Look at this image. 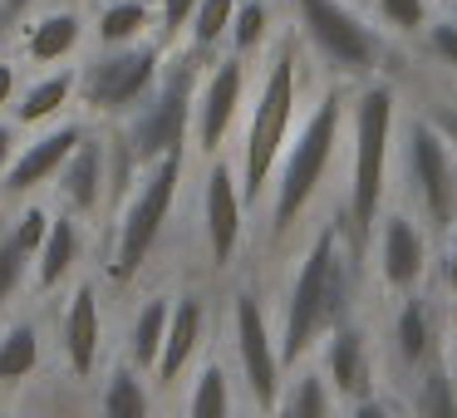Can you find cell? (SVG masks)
Wrapping results in <instances>:
<instances>
[{
	"label": "cell",
	"mask_w": 457,
	"mask_h": 418,
	"mask_svg": "<svg viewBox=\"0 0 457 418\" xmlns=\"http://www.w3.org/2000/svg\"><path fill=\"white\" fill-rule=\"evenodd\" d=\"M349 261L339 227L315 231V241L300 256V271L290 276L286 310H280V364H295L315 349V339H325L329 330H339L349 320Z\"/></svg>",
	"instance_id": "obj_1"
},
{
	"label": "cell",
	"mask_w": 457,
	"mask_h": 418,
	"mask_svg": "<svg viewBox=\"0 0 457 418\" xmlns=\"http://www.w3.org/2000/svg\"><path fill=\"white\" fill-rule=\"evenodd\" d=\"M394 84H364L354 99V163H349V251H364L374 241V227L384 217L388 188V148H394Z\"/></svg>",
	"instance_id": "obj_2"
},
{
	"label": "cell",
	"mask_w": 457,
	"mask_h": 418,
	"mask_svg": "<svg viewBox=\"0 0 457 418\" xmlns=\"http://www.w3.org/2000/svg\"><path fill=\"white\" fill-rule=\"evenodd\" d=\"M339 133H345V94L325 89L315 99V109L305 113L295 143H286L280 153V168H276V202H270V237H286L305 207L315 202L320 182H325L329 163L339 153Z\"/></svg>",
	"instance_id": "obj_3"
},
{
	"label": "cell",
	"mask_w": 457,
	"mask_h": 418,
	"mask_svg": "<svg viewBox=\"0 0 457 418\" xmlns=\"http://www.w3.org/2000/svg\"><path fill=\"white\" fill-rule=\"evenodd\" d=\"M295 104H300V54L295 40H286L270 60L266 79H261L256 109L246 123V148H241V197L256 202L266 192V182L276 178L280 153L290 143V123H295Z\"/></svg>",
	"instance_id": "obj_4"
},
{
	"label": "cell",
	"mask_w": 457,
	"mask_h": 418,
	"mask_svg": "<svg viewBox=\"0 0 457 418\" xmlns=\"http://www.w3.org/2000/svg\"><path fill=\"white\" fill-rule=\"evenodd\" d=\"M305 45L339 74V79H369L384 60V35L345 0H290Z\"/></svg>",
	"instance_id": "obj_5"
},
{
	"label": "cell",
	"mask_w": 457,
	"mask_h": 418,
	"mask_svg": "<svg viewBox=\"0 0 457 418\" xmlns=\"http://www.w3.org/2000/svg\"><path fill=\"white\" fill-rule=\"evenodd\" d=\"M192 104H197V64L178 60L168 74H158L153 94L143 99V109L133 113L129 123V158L138 168H153L168 153H182V138H187V119Z\"/></svg>",
	"instance_id": "obj_6"
},
{
	"label": "cell",
	"mask_w": 457,
	"mask_h": 418,
	"mask_svg": "<svg viewBox=\"0 0 457 418\" xmlns=\"http://www.w3.org/2000/svg\"><path fill=\"white\" fill-rule=\"evenodd\" d=\"M178 182H182V153H168V158H158L143 172L138 192H133L129 212L119 222V241H113V261H109L113 280H133L143 271L148 251L158 247L162 227H168V212L178 202Z\"/></svg>",
	"instance_id": "obj_7"
},
{
	"label": "cell",
	"mask_w": 457,
	"mask_h": 418,
	"mask_svg": "<svg viewBox=\"0 0 457 418\" xmlns=\"http://www.w3.org/2000/svg\"><path fill=\"white\" fill-rule=\"evenodd\" d=\"M403 172H408V192H413L418 222H423L428 231H447L457 222V158H453V148H447V138L423 119V113L408 123Z\"/></svg>",
	"instance_id": "obj_8"
},
{
	"label": "cell",
	"mask_w": 457,
	"mask_h": 418,
	"mask_svg": "<svg viewBox=\"0 0 457 418\" xmlns=\"http://www.w3.org/2000/svg\"><path fill=\"white\" fill-rule=\"evenodd\" d=\"M231 339H237V364L246 379L251 398H256L261 414H276L280 408V345L266 325V310L251 290H237L231 300Z\"/></svg>",
	"instance_id": "obj_9"
},
{
	"label": "cell",
	"mask_w": 457,
	"mask_h": 418,
	"mask_svg": "<svg viewBox=\"0 0 457 418\" xmlns=\"http://www.w3.org/2000/svg\"><path fill=\"white\" fill-rule=\"evenodd\" d=\"M158 64H162L158 45H119L104 60H94L89 74H84V99H89V109L123 113L133 104H143L153 94V84H158Z\"/></svg>",
	"instance_id": "obj_10"
},
{
	"label": "cell",
	"mask_w": 457,
	"mask_h": 418,
	"mask_svg": "<svg viewBox=\"0 0 457 418\" xmlns=\"http://www.w3.org/2000/svg\"><path fill=\"white\" fill-rule=\"evenodd\" d=\"M378 276L388 290L413 296L428 276V227L413 222L408 212H388L378 217Z\"/></svg>",
	"instance_id": "obj_11"
},
{
	"label": "cell",
	"mask_w": 457,
	"mask_h": 418,
	"mask_svg": "<svg viewBox=\"0 0 457 418\" xmlns=\"http://www.w3.org/2000/svg\"><path fill=\"white\" fill-rule=\"evenodd\" d=\"M241 217H246V197L241 182L227 163H212L207 192H202V227H207V256L212 266H227L241 247Z\"/></svg>",
	"instance_id": "obj_12"
},
{
	"label": "cell",
	"mask_w": 457,
	"mask_h": 418,
	"mask_svg": "<svg viewBox=\"0 0 457 418\" xmlns=\"http://www.w3.org/2000/svg\"><path fill=\"white\" fill-rule=\"evenodd\" d=\"M320 374L329 379V389H335V398H345V404H359V398L374 394V355H369V335L359 325H339L325 335V355H320Z\"/></svg>",
	"instance_id": "obj_13"
},
{
	"label": "cell",
	"mask_w": 457,
	"mask_h": 418,
	"mask_svg": "<svg viewBox=\"0 0 457 418\" xmlns=\"http://www.w3.org/2000/svg\"><path fill=\"white\" fill-rule=\"evenodd\" d=\"M241 89H246V64H241V54L221 60L217 70L207 74V84H202V94H197V143H202V153L221 148L227 129L237 123Z\"/></svg>",
	"instance_id": "obj_14"
},
{
	"label": "cell",
	"mask_w": 457,
	"mask_h": 418,
	"mask_svg": "<svg viewBox=\"0 0 457 418\" xmlns=\"http://www.w3.org/2000/svg\"><path fill=\"white\" fill-rule=\"evenodd\" d=\"M84 143V133H79V123H64V129H54V133H45L40 143H30V148L21 153V158L11 163V172H5V192H30V188H40L45 178H54V172L70 163V153Z\"/></svg>",
	"instance_id": "obj_15"
},
{
	"label": "cell",
	"mask_w": 457,
	"mask_h": 418,
	"mask_svg": "<svg viewBox=\"0 0 457 418\" xmlns=\"http://www.w3.org/2000/svg\"><path fill=\"white\" fill-rule=\"evenodd\" d=\"M394 355L403 364V374H418L437 355V315L428 305V296H418V290L403 296V305L394 315Z\"/></svg>",
	"instance_id": "obj_16"
},
{
	"label": "cell",
	"mask_w": 457,
	"mask_h": 418,
	"mask_svg": "<svg viewBox=\"0 0 457 418\" xmlns=\"http://www.w3.org/2000/svg\"><path fill=\"white\" fill-rule=\"evenodd\" d=\"M202 325H207L202 296H182L178 305H172L168 339H162V355H158V384H172V379L192 364V355H197V345H202Z\"/></svg>",
	"instance_id": "obj_17"
},
{
	"label": "cell",
	"mask_w": 457,
	"mask_h": 418,
	"mask_svg": "<svg viewBox=\"0 0 457 418\" xmlns=\"http://www.w3.org/2000/svg\"><path fill=\"white\" fill-rule=\"evenodd\" d=\"M64 355H70L74 374H89L99 359V296H94V286H79L64 310Z\"/></svg>",
	"instance_id": "obj_18"
},
{
	"label": "cell",
	"mask_w": 457,
	"mask_h": 418,
	"mask_svg": "<svg viewBox=\"0 0 457 418\" xmlns=\"http://www.w3.org/2000/svg\"><path fill=\"white\" fill-rule=\"evenodd\" d=\"M413 414L418 418H457V374H453V355L437 349L423 369L413 374Z\"/></svg>",
	"instance_id": "obj_19"
},
{
	"label": "cell",
	"mask_w": 457,
	"mask_h": 418,
	"mask_svg": "<svg viewBox=\"0 0 457 418\" xmlns=\"http://www.w3.org/2000/svg\"><path fill=\"white\" fill-rule=\"evenodd\" d=\"M60 188L70 197V207L94 212L99 207V192H104V148L94 138H84L79 148L70 153V163L60 168Z\"/></svg>",
	"instance_id": "obj_20"
},
{
	"label": "cell",
	"mask_w": 457,
	"mask_h": 418,
	"mask_svg": "<svg viewBox=\"0 0 457 418\" xmlns=\"http://www.w3.org/2000/svg\"><path fill=\"white\" fill-rule=\"evenodd\" d=\"M168 320H172V300L168 296L143 300L138 320H133V364L138 369H158L162 339H168Z\"/></svg>",
	"instance_id": "obj_21"
},
{
	"label": "cell",
	"mask_w": 457,
	"mask_h": 418,
	"mask_svg": "<svg viewBox=\"0 0 457 418\" xmlns=\"http://www.w3.org/2000/svg\"><path fill=\"white\" fill-rule=\"evenodd\" d=\"M280 414L290 418H335V389L325 374L305 369L290 379V389H280Z\"/></svg>",
	"instance_id": "obj_22"
},
{
	"label": "cell",
	"mask_w": 457,
	"mask_h": 418,
	"mask_svg": "<svg viewBox=\"0 0 457 418\" xmlns=\"http://www.w3.org/2000/svg\"><path fill=\"white\" fill-rule=\"evenodd\" d=\"M74 261H79V227H74L70 217H54L50 237H45V247H40V286L45 290L60 286L74 271Z\"/></svg>",
	"instance_id": "obj_23"
},
{
	"label": "cell",
	"mask_w": 457,
	"mask_h": 418,
	"mask_svg": "<svg viewBox=\"0 0 457 418\" xmlns=\"http://www.w3.org/2000/svg\"><path fill=\"white\" fill-rule=\"evenodd\" d=\"M74 45H79V15H70V11L45 15V21L30 30V54H35L40 64L64 60V54H70Z\"/></svg>",
	"instance_id": "obj_24"
},
{
	"label": "cell",
	"mask_w": 457,
	"mask_h": 418,
	"mask_svg": "<svg viewBox=\"0 0 457 418\" xmlns=\"http://www.w3.org/2000/svg\"><path fill=\"white\" fill-rule=\"evenodd\" d=\"M187 418H231V384L217 359L202 364L197 384H192V398H187Z\"/></svg>",
	"instance_id": "obj_25"
},
{
	"label": "cell",
	"mask_w": 457,
	"mask_h": 418,
	"mask_svg": "<svg viewBox=\"0 0 457 418\" xmlns=\"http://www.w3.org/2000/svg\"><path fill=\"white\" fill-rule=\"evenodd\" d=\"M104 418H148V389H143L138 369H113L109 389H104Z\"/></svg>",
	"instance_id": "obj_26"
},
{
	"label": "cell",
	"mask_w": 457,
	"mask_h": 418,
	"mask_svg": "<svg viewBox=\"0 0 457 418\" xmlns=\"http://www.w3.org/2000/svg\"><path fill=\"white\" fill-rule=\"evenodd\" d=\"M143 30H148V5H143V0H113L109 11L99 15V40H104V50L133 45Z\"/></svg>",
	"instance_id": "obj_27"
},
{
	"label": "cell",
	"mask_w": 457,
	"mask_h": 418,
	"mask_svg": "<svg viewBox=\"0 0 457 418\" xmlns=\"http://www.w3.org/2000/svg\"><path fill=\"white\" fill-rule=\"evenodd\" d=\"M35 364H40V335L30 325L5 330V339H0V384H21Z\"/></svg>",
	"instance_id": "obj_28"
},
{
	"label": "cell",
	"mask_w": 457,
	"mask_h": 418,
	"mask_svg": "<svg viewBox=\"0 0 457 418\" xmlns=\"http://www.w3.org/2000/svg\"><path fill=\"white\" fill-rule=\"evenodd\" d=\"M70 89H74V74H70V70L45 74L40 84H30V94L21 99L15 119H21V123H40V119H50V113H60V104L70 99Z\"/></svg>",
	"instance_id": "obj_29"
},
{
	"label": "cell",
	"mask_w": 457,
	"mask_h": 418,
	"mask_svg": "<svg viewBox=\"0 0 457 418\" xmlns=\"http://www.w3.org/2000/svg\"><path fill=\"white\" fill-rule=\"evenodd\" d=\"M231 15H237V0H202L197 15H192L187 35H192V54L197 50H212L231 35Z\"/></svg>",
	"instance_id": "obj_30"
},
{
	"label": "cell",
	"mask_w": 457,
	"mask_h": 418,
	"mask_svg": "<svg viewBox=\"0 0 457 418\" xmlns=\"http://www.w3.org/2000/svg\"><path fill=\"white\" fill-rule=\"evenodd\" d=\"M270 30V11L266 0H237V15H231V54H251Z\"/></svg>",
	"instance_id": "obj_31"
},
{
	"label": "cell",
	"mask_w": 457,
	"mask_h": 418,
	"mask_svg": "<svg viewBox=\"0 0 457 418\" xmlns=\"http://www.w3.org/2000/svg\"><path fill=\"white\" fill-rule=\"evenodd\" d=\"M374 11L394 35H423L428 30V0H374Z\"/></svg>",
	"instance_id": "obj_32"
},
{
	"label": "cell",
	"mask_w": 457,
	"mask_h": 418,
	"mask_svg": "<svg viewBox=\"0 0 457 418\" xmlns=\"http://www.w3.org/2000/svg\"><path fill=\"white\" fill-rule=\"evenodd\" d=\"M50 222H54V217H50L45 207L21 212V222H15V231H11V241H15L21 251H30V256H35V251L45 247V237H50Z\"/></svg>",
	"instance_id": "obj_33"
},
{
	"label": "cell",
	"mask_w": 457,
	"mask_h": 418,
	"mask_svg": "<svg viewBox=\"0 0 457 418\" xmlns=\"http://www.w3.org/2000/svg\"><path fill=\"white\" fill-rule=\"evenodd\" d=\"M423 45H428V54H433V60H443L447 70L457 74V21H453V15L428 25V30H423Z\"/></svg>",
	"instance_id": "obj_34"
},
{
	"label": "cell",
	"mask_w": 457,
	"mask_h": 418,
	"mask_svg": "<svg viewBox=\"0 0 457 418\" xmlns=\"http://www.w3.org/2000/svg\"><path fill=\"white\" fill-rule=\"evenodd\" d=\"M25 261H30V251H21L11 237L0 241V305L15 296V286H21V276H25Z\"/></svg>",
	"instance_id": "obj_35"
},
{
	"label": "cell",
	"mask_w": 457,
	"mask_h": 418,
	"mask_svg": "<svg viewBox=\"0 0 457 418\" xmlns=\"http://www.w3.org/2000/svg\"><path fill=\"white\" fill-rule=\"evenodd\" d=\"M197 5H202V0H162V30H168V35L187 30L192 15H197Z\"/></svg>",
	"instance_id": "obj_36"
},
{
	"label": "cell",
	"mask_w": 457,
	"mask_h": 418,
	"mask_svg": "<svg viewBox=\"0 0 457 418\" xmlns=\"http://www.w3.org/2000/svg\"><path fill=\"white\" fill-rule=\"evenodd\" d=\"M423 119L433 123V129H437V133H443V138H447V148L457 153V109H447V104H433V109L423 113Z\"/></svg>",
	"instance_id": "obj_37"
},
{
	"label": "cell",
	"mask_w": 457,
	"mask_h": 418,
	"mask_svg": "<svg viewBox=\"0 0 457 418\" xmlns=\"http://www.w3.org/2000/svg\"><path fill=\"white\" fill-rule=\"evenodd\" d=\"M443 286L457 296V222L447 227V251H443Z\"/></svg>",
	"instance_id": "obj_38"
},
{
	"label": "cell",
	"mask_w": 457,
	"mask_h": 418,
	"mask_svg": "<svg viewBox=\"0 0 457 418\" xmlns=\"http://www.w3.org/2000/svg\"><path fill=\"white\" fill-rule=\"evenodd\" d=\"M349 418H394V414H388V404L378 394H369V398H359V404H349Z\"/></svg>",
	"instance_id": "obj_39"
},
{
	"label": "cell",
	"mask_w": 457,
	"mask_h": 418,
	"mask_svg": "<svg viewBox=\"0 0 457 418\" xmlns=\"http://www.w3.org/2000/svg\"><path fill=\"white\" fill-rule=\"evenodd\" d=\"M11 89H15V70L11 64H0V104L11 99Z\"/></svg>",
	"instance_id": "obj_40"
},
{
	"label": "cell",
	"mask_w": 457,
	"mask_h": 418,
	"mask_svg": "<svg viewBox=\"0 0 457 418\" xmlns=\"http://www.w3.org/2000/svg\"><path fill=\"white\" fill-rule=\"evenodd\" d=\"M11 129H5V123H0V168H5V163H11Z\"/></svg>",
	"instance_id": "obj_41"
},
{
	"label": "cell",
	"mask_w": 457,
	"mask_h": 418,
	"mask_svg": "<svg viewBox=\"0 0 457 418\" xmlns=\"http://www.w3.org/2000/svg\"><path fill=\"white\" fill-rule=\"evenodd\" d=\"M25 5H30V0H0V11H5V15H21Z\"/></svg>",
	"instance_id": "obj_42"
},
{
	"label": "cell",
	"mask_w": 457,
	"mask_h": 418,
	"mask_svg": "<svg viewBox=\"0 0 457 418\" xmlns=\"http://www.w3.org/2000/svg\"><path fill=\"white\" fill-rule=\"evenodd\" d=\"M270 418H290V414H280V408H276V414H270Z\"/></svg>",
	"instance_id": "obj_43"
},
{
	"label": "cell",
	"mask_w": 457,
	"mask_h": 418,
	"mask_svg": "<svg viewBox=\"0 0 457 418\" xmlns=\"http://www.w3.org/2000/svg\"><path fill=\"white\" fill-rule=\"evenodd\" d=\"M453 21H457V0H453Z\"/></svg>",
	"instance_id": "obj_44"
},
{
	"label": "cell",
	"mask_w": 457,
	"mask_h": 418,
	"mask_svg": "<svg viewBox=\"0 0 457 418\" xmlns=\"http://www.w3.org/2000/svg\"><path fill=\"white\" fill-rule=\"evenodd\" d=\"M0 418H11V414H0Z\"/></svg>",
	"instance_id": "obj_45"
}]
</instances>
